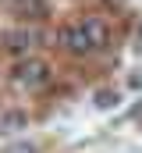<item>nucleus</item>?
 Masks as SVG:
<instances>
[{"label":"nucleus","mask_w":142,"mask_h":153,"mask_svg":"<svg viewBox=\"0 0 142 153\" xmlns=\"http://www.w3.org/2000/svg\"><path fill=\"white\" fill-rule=\"evenodd\" d=\"M135 50L142 53V18H139V25H135Z\"/></svg>","instance_id":"9"},{"label":"nucleus","mask_w":142,"mask_h":153,"mask_svg":"<svg viewBox=\"0 0 142 153\" xmlns=\"http://www.w3.org/2000/svg\"><path fill=\"white\" fill-rule=\"evenodd\" d=\"M124 82H128V89H132V93H142V68H132Z\"/></svg>","instance_id":"8"},{"label":"nucleus","mask_w":142,"mask_h":153,"mask_svg":"<svg viewBox=\"0 0 142 153\" xmlns=\"http://www.w3.org/2000/svg\"><path fill=\"white\" fill-rule=\"evenodd\" d=\"M110 39H114V29L103 14H82V18H68L57 29L53 43L71 57H96L110 50Z\"/></svg>","instance_id":"1"},{"label":"nucleus","mask_w":142,"mask_h":153,"mask_svg":"<svg viewBox=\"0 0 142 153\" xmlns=\"http://www.w3.org/2000/svg\"><path fill=\"white\" fill-rule=\"evenodd\" d=\"M11 82L18 85V89H29V93H39V89H46L50 82H53V64L46 61V57H21V61H14V68H11Z\"/></svg>","instance_id":"2"},{"label":"nucleus","mask_w":142,"mask_h":153,"mask_svg":"<svg viewBox=\"0 0 142 153\" xmlns=\"http://www.w3.org/2000/svg\"><path fill=\"white\" fill-rule=\"evenodd\" d=\"M11 14L18 18V25H39L50 18V0H14Z\"/></svg>","instance_id":"4"},{"label":"nucleus","mask_w":142,"mask_h":153,"mask_svg":"<svg viewBox=\"0 0 142 153\" xmlns=\"http://www.w3.org/2000/svg\"><path fill=\"white\" fill-rule=\"evenodd\" d=\"M43 39H46V32H43L39 25H11V29H4V32H0L4 50H7L14 61H21V57H32V53H36V46H43Z\"/></svg>","instance_id":"3"},{"label":"nucleus","mask_w":142,"mask_h":153,"mask_svg":"<svg viewBox=\"0 0 142 153\" xmlns=\"http://www.w3.org/2000/svg\"><path fill=\"white\" fill-rule=\"evenodd\" d=\"M29 128V114L25 111H0V135H18Z\"/></svg>","instance_id":"5"},{"label":"nucleus","mask_w":142,"mask_h":153,"mask_svg":"<svg viewBox=\"0 0 142 153\" xmlns=\"http://www.w3.org/2000/svg\"><path fill=\"white\" fill-rule=\"evenodd\" d=\"M92 107H96V111H117V107H121V89H114V85L96 89V93H92Z\"/></svg>","instance_id":"6"},{"label":"nucleus","mask_w":142,"mask_h":153,"mask_svg":"<svg viewBox=\"0 0 142 153\" xmlns=\"http://www.w3.org/2000/svg\"><path fill=\"white\" fill-rule=\"evenodd\" d=\"M0 153H39V143H32V139H21V143H7Z\"/></svg>","instance_id":"7"}]
</instances>
